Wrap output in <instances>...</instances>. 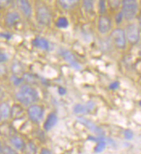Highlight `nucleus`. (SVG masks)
Listing matches in <instances>:
<instances>
[{
    "instance_id": "f257e3e1",
    "label": "nucleus",
    "mask_w": 141,
    "mask_h": 154,
    "mask_svg": "<svg viewBox=\"0 0 141 154\" xmlns=\"http://www.w3.org/2000/svg\"><path fill=\"white\" fill-rule=\"evenodd\" d=\"M16 98L20 103H24V105H31L38 100L39 95L33 87L28 84H24L18 90Z\"/></svg>"
},
{
    "instance_id": "f03ea898",
    "label": "nucleus",
    "mask_w": 141,
    "mask_h": 154,
    "mask_svg": "<svg viewBox=\"0 0 141 154\" xmlns=\"http://www.w3.org/2000/svg\"><path fill=\"white\" fill-rule=\"evenodd\" d=\"M138 11L136 0H122V14L126 20H131L136 17Z\"/></svg>"
},
{
    "instance_id": "7ed1b4c3",
    "label": "nucleus",
    "mask_w": 141,
    "mask_h": 154,
    "mask_svg": "<svg viewBox=\"0 0 141 154\" xmlns=\"http://www.w3.org/2000/svg\"><path fill=\"white\" fill-rule=\"evenodd\" d=\"M37 19L40 24L49 26L52 22V14L49 9L43 3H40L37 8Z\"/></svg>"
},
{
    "instance_id": "20e7f679",
    "label": "nucleus",
    "mask_w": 141,
    "mask_h": 154,
    "mask_svg": "<svg viewBox=\"0 0 141 154\" xmlns=\"http://www.w3.org/2000/svg\"><path fill=\"white\" fill-rule=\"evenodd\" d=\"M111 38L114 45L119 49H124L127 45V37L125 31L121 28L114 29L111 34Z\"/></svg>"
},
{
    "instance_id": "39448f33",
    "label": "nucleus",
    "mask_w": 141,
    "mask_h": 154,
    "mask_svg": "<svg viewBox=\"0 0 141 154\" xmlns=\"http://www.w3.org/2000/svg\"><path fill=\"white\" fill-rule=\"evenodd\" d=\"M127 37V41L134 45L139 42V37H140V30L139 28L138 25L136 23L129 24L127 26L126 31H125Z\"/></svg>"
},
{
    "instance_id": "423d86ee",
    "label": "nucleus",
    "mask_w": 141,
    "mask_h": 154,
    "mask_svg": "<svg viewBox=\"0 0 141 154\" xmlns=\"http://www.w3.org/2000/svg\"><path fill=\"white\" fill-rule=\"evenodd\" d=\"M28 116L33 122H39L44 114V108L38 104H31L27 109Z\"/></svg>"
},
{
    "instance_id": "0eeeda50",
    "label": "nucleus",
    "mask_w": 141,
    "mask_h": 154,
    "mask_svg": "<svg viewBox=\"0 0 141 154\" xmlns=\"http://www.w3.org/2000/svg\"><path fill=\"white\" fill-rule=\"evenodd\" d=\"M111 28V18L107 15L102 14L98 19V29L100 33L104 35L109 32Z\"/></svg>"
},
{
    "instance_id": "6e6552de",
    "label": "nucleus",
    "mask_w": 141,
    "mask_h": 154,
    "mask_svg": "<svg viewBox=\"0 0 141 154\" xmlns=\"http://www.w3.org/2000/svg\"><path fill=\"white\" fill-rule=\"evenodd\" d=\"M16 2L20 11L25 17L30 18L32 16V9L29 0H16Z\"/></svg>"
},
{
    "instance_id": "1a4fd4ad",
    "label": "nucleus",
    "mask_w": 141,
    "mask_h": 154,
    "mask_svg": "<svg viewBox=\"0 0 141 154\" xmlns=\"http://www.w3.org/2000/svg\"><path fill=\"white\" fill-rule=\"evenodd\" d=\"M20 14H18L17 12L15 11H11L8 12V14L6 15L5 22L7 25L9 26H13L16 25V24L20 22Z\"/></svg>"
},
{
    "instance_id": "9d476101",
    "label": "nucleus",
    "mask_w": 141,
    "mask_h": 154,
    "mask_svg": "<svg viewBox=\"0 0 141 154\" xmlns=\"http://www.w3.org/2000/svg\"><path fill=\"white\" fill-rule=\"evenodd\" d=\"M11 144H12V146L15 148L16 150L19 151H24L26 148V144L25 142L24 141V140L20 137H17V136H13L11 137L10 139Z\"/></svg>"
},
{
    "instance_id": "9b49d317",
    "label": "nucleus",
    "mask_w": 141,
    "mask_h": 154,
    "mask_svg": "<svg viewBox=\"0 0 141 154\" xmlns=\"http://www.w3.org/2000/svg\"><path fill=\"white\" fill-rule=\"evenodd\" d=\"M56 122H57V116H56V113H50L48 118H47L46 121L44 123V129L46 130V131H49V130L53 128L56 125Z\"/></svg>"
},
{
    "instance_id": "f8f14e48",
    "label": "nucleus",
    "mask_w": 141,
    "mask_h": 154,
    "mask_svg": "<svg viewBox=\"0 0 141 154\" xmlns=\"http://www.w3.org/2000/svg\"><path fill=\"white\" fill-rule=\"evenodd\" d=\"M62 55H63L64 58L66 59V61L68 63H69L74 68H76V69H80V64L78 63V62L76 60L75 57H74V55H73L70 51H64Z\"/></svg>"
},
{
    "instance_id": "ddd939ff",
    "label": "nucleus",
    "mask_w": 141,
    "mask_h": 154,
    "mask_svg": "<svg viewBox=\"0 0 141 154\" xmlns=\"http://www.w3.org/2000/svg\"><path fill=\"white\" fill-rule=\"evenodd\" d=\"M32 43L35 47L39 48L43 50H48L49 48V43L46 38L42 37H37L34 40L32 41Z\"/></svg>"
},
{
    "instance_id": "4468645a",
    "label": "nucleus",
    "mask_w": 141,
    "mask_h": 154,
    "mask_svg": "<svg viewBox=\"0 0 141 154\" xmlns=\"http://www.w3.org/2000/svg\"><path fill=\"white\" fill-rule=\"evenodd\" d=\"M81 0H58V2L63 9L70 10L75 7Z\"/></svg>"
},
{
    "instance_id": "2eb2a0df",
    "label": "nucleus",
    "mask_w": 141,
    "mask_h": 154,
    "mask_svg": "<svg viewBox=\"0 0 141 154\" xmlns=\"http://www.w3.org/2000/svg\"><path fill=\"white\" fill-rule=\"evenodd\" d=\"M10 105L8 103H3L0 105V118L2 120H6L11 116Z\"/></svg>"
},
{
    "instance_id": "dca6fc26",
    "label": "nucleus",
    "mask_w": 141,
    "mask_h": 154,
    "mask_svg": "<svg viewBox=\"0 0 141 154\" xmlns=\"http://www.w3.org/2000/svg\"><path fill=\"white\" fill-rule=\"evenodd\" d=\"M94 103L92 102H88L86 105H82V104H77L74 107V112L76 113H85L90 111L94 108Z\"/></svg>"
},
{
    "instance_id": "f3484780",
    "label": "nucleus",
    "mask_w": 141,
    "mask_h": 154,
    "mask_svg": "<svg viewBox=\"0 0 141 154\" xmlns=\"http://www.w3.org/2000/svg\"><path fill=\"white\" fill-rule=\"evenodd\" d=\"M81 121L84 124V125L86 126V127H88L89 128H90L92 132H94L95 133H96V134L98 135H102V130L100 128H98L97 126V125H95V124H93L92 122H90V121H89V120H84V119H82L81 120Z\"/></svg>"
},
{
    "instance_id": "a211bd4d",
    "label": "nucleus",
    "mask_w": 141,
    "mask_h": 154,
    "mask_svg": "<svg viewBox=\"0 0 141 154\" xmlns=\"http://www.w3.org/2000/svg\"><path fill=\"white\" fill-rule=\"evenodd\" d=\"M83 8L86 13H93L95 10L94 0H82Z\"/></svg>"
},
{
    "instance_id": "6ab92c4d",
    "label": "nucleus",
    "mask_w": 141,
    "mask_h": 154,
    "mask_svg": "<svg viewBox=\"0 0 141 154\" xmlns=\"http://www.w3.org/2000/svg\"><path fill=\"white\" fill-rule=\"evenodd\" d=\"M56 25L59 28H66L69 26L68 19H66V17H60L56 21Z\"/></svg>"
},
{
    "instance_id": "aec40b11",
    "label": "nucleus",
    "mask_w": 141,
    "mask_h": 154,
    "mask_svg": "<svg viewBox=\"0 0 141 154\" xmlns=\"http://www.w3.org/2000/svg\"><path fill=\"white\" fill-rule=\"evenodd\" d=\"M22 112V108H20L19 105L13 106V108L11 109V116H17L21 115Z\"/></svg>"
},
{
    "instance_id": "412c9836",
    "label": "nucleus",
    "mask_w": 141,
    "mask_h": 154,
    "mask_svg": "<svg viewBox=\"0 0 141 154\" xmlns=\"http://www.w3.org/2000/svg\"><path fill=\"white\" fill-rule=\"evenodd\" d=\"M122 3V0H108V4L112 10L118 9Z\"/></svg>"
},
{
    "instance_id": "4be33fe9",
    "label": "nucleus",
    "mask_w": 141,
    "mask_h": 154,
    "mask_svg": "<svg viewBox=\"0 0 141 154\" xmlns=\"http://www.w3.org/2000/svg\"><path fill=\"white\" fill-rule=\"evenodd\" d=\"M99 12L101 14H104L107 11V3L106 0H99Z\"/></svg>"
},
{
    "instance_id": "5701e85b",
    "label": "nucleus",
    "mask_w": 141,
    "mask_h": 154,
    "mask_svg": "<svg viewBox=\"0 0 141 154\" xmlns=\"http://www.w3.org/2000/svg\"><path fill=\"white\" fill-rule=\"evenodd\" d=\"M105 145H106V144H105L104 141H99L98 142V144H97L96 148H95V152L102 151V150L104 149Z\"/></svg>"
},
{
    "instance_id": "b1692460",
    "label": "nucleus",
    "mask_w": 141,
    "mask_h": 154,
    "mask_svg": "<svg viewBox=\"0 0 141 154\" xmlns=\"http://www.w3.org/2000/svg\"><path fill=\"white\" fill-rule=\"evenodd\" d=\"M3 152H5V153H15L16 152L11 148H10V147L5 146L4 148H3Z\"/></svg>"
},
{
    "instance_id": "393cba45",
    "label": "nucleus",
    "mask_w": 141,
    "mask_h": 154,
    "mask_svg": "<svg viewBox=\"0 0 141 154\" xmlns=\"http://www.w3.org/2000/svg\"><path fill=\"white\" fill-rule=\"evenodd\" d=\"M133 137V133L131 132V130H127L125 131V137L127 139H131Z\"/></svg>"
},
{
    "instance_id": "a878e982",
    "label": "nucleus",
    "mask_w": 141,
    "mask_h": 154,
    "mask_svg": "<svg viewBox=\"0 0 141 154\" xmlns=\"http://www.w3.org/2000/svg\"><path fill=\"white\" fill-rule=\"evenodd\" d=\"M8 60V56L3 52H0V63H3Z\"/></svg>"
},
{
    "instance_id": "bb28decb",
    "label": "nucleus",
    "mask_w": 141,
    "mask_h": 154,
    "mask_svg": "<svg viewBox=\"0 0 141 154\" xmlns=\"http://www.w3.org/2000/svg\"><path fill=\"white\" fill-rule=\"evenodd\" d=\"M119 87V83L118 82H114V83H112L111 85H110V88L111 89H115Z\"/></svg>"
},
{
    "instance_id": "cd10ccee",
    "label": "nucleus",
    "mask_w": 141,
    "mask_h": 154,
    "mask_svg": "<svg viewBox=\"0 0 141 154\" xmlns=\"http://www.w3.org/2000/svg\"><path fill=\"white\" fill-rule=\"evenodd\" d=\"M41 153H51V151H49V149H44L41 150Z\"/></svg>"
},
{
    "instance_id": "c85d7f7f",
    "label": "nucleus",
    "mask_w": 141,
    "mask_h": 154,
    "mask_svg": "<svg viewBox=\"0 0 141 154\" xmlns=\"http://www.w3.org/2000/svg\"><path fill=\"white\" fill-rule=\"evenodd\" d=\"M138 26H139V30H140V31H141V15L139 17Z\"/></svg>"
},
{
    "instance_id": "c756f323",
    "label": "nucleus",
    "mask_w": 141,
    "mask_h": 154,
    "mask_svg": "<svg viewBox=\"0 0 141 154\" xmlns=\"http://www.w3.org/2000/svg\"><path fill=\"white\" fill-rule=\"evenodd\" d=\"M8 3V0H0V4L3 5Z\"/></svg>"
},
{
    "instance_id": "7c9ffc66",
    "label": "nucleus",
    "mask_w": 141,
    "mask_h": 154,
    "mask_svg": "<svg viewBox=\"0 0 141 154\" xmlns=\"http://www.w3.org/2000/svg\"><path fill=\"white\" fill-rule=\"evenodd\" d=\"M1 152H3V146H2V144H1V142H0V153Z\"/></svg>"
},
{
    "instance_id": "2f4dec72",
    "label": "nucleus",
    "mask_w": 141,
    "mask_h": 154,
    "mask_svg": "<svg viewBox=\"0 0 141 154\" xmlns=\"http://www.w3.org/2000/svg\"><path fill=\"white\" fill-rule=\"evenodd\" d=\"M13 0H8V3H10V2H12Z\"/></svg>"
},
{
    "instance_id": "473e14b6",
    "label": "nucleus",
    "mask_w": 141,
    "mask_h": 154,
    "mask_svg": "<svg viewBox=\"0 0 141 154\" xmlns=\"http://www.w3.org/2000/svg\"><path fill=\"white\" fill-rule=\"evenodd\" d=\"M139 103H140V105H141V101H140V102H139Z\"/></svg>"
}]
</instances>
